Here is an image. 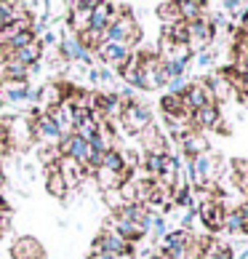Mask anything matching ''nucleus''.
Instances as JSON below:
<instances>
[{"instance_id": "obj_4", "label": "nucleus", "mask_w": 248, "mask_h": 259, "mask_svg": "<svg viewBox=\"0 0 248 259\" xmlns=\"http://www.w3.org/2000/svg\"><path fill=\"white\" fill-rule=\"evenodd\" d=\"M182 102H184V110L192 115L195 110L200 107H208V104H216L214 97H211V89H208V83L200 78V80H192L187 85V91L182 94Z\"/></svg>"}, {"instance_id": "obj_25", "label": "nucleus", "mask_w": 248, "mask_h": 259, "mask_svg": "<svg viewBox=\"0 0 248 259\" xmlns=\"http://www.w3.org/2000/svg\"><path fill=\"white\" fill-rule=\"evenodd\" d=\"M187 243H189V233H184V230H174V233H166V235H163V248H160V251L184 248Z\"/></svg>"}, {"instance_id": "obj_24", "label": "nucleus", "mask_w": 248, "mask_h": 259, "mask_svg": "<svg viewBox=\"0 0 248 259\" xmlns=\"http://www.w3.org/2000/svg\"><path fill=\"white\" fill-rule=\"evenodd\" d=\"M160 110H163L166 118H174V115H189V112L184 110L182 97H171V94H166V97L160 99Z\"/></svg>"}, {"instance_id": "obj_11", "label": "nucleus", "mask_w": 248, "mask_h": 259, "mask_svg": "<svg viewBox=\"0 0 248 259\" xmlns=\"http://www.w3.org/2000/svg\"><path fill=\"white\" fill-rule=\"evenodd\" d=\"M32 99H37V91L30 89L27 83H8V80L0 83V102L16 104V102H32Z\"/></svg>"}, {"instance_id": "obj_27", "label": "nucleus", "mask_w": 248, "mask_h": 259, "mask_svg": "<svg viewBox=\"0 0 248 259\" xmlns=\"http://www.w3.org/2000/svg\"><path fill=\"white\" fill-rule=\"evenodd\" d=\"M158 16H160V22H163V27H171V24L182 22L176 3H158Z\"/></svg>"}, {"instance_id": "obj_31", "label": "nucleus", "mask_w": 248, "mask_h": 259, "mask_svg": "<svg viewBox=\"0 0 248 259\" xmlns=\"http://www.w3.org/2000/svg\"><path fill=\"white\" fill-rule=\"evenodd\" d=\"M150 233H152V238H155V241H158V238H163V235L168 233V227H166V217H163V214H155Z\"/></svg>"}, {"instance_id": "obj_9", "label": "nucleus", "mask_w": 248, "mask_h": 259, "mask_svg": "<svg viewBox=\"0 0 248 259\" xmlns=\"http://www.w3.org/2000/svg\"><path fill=\"white\" fill-rule=\"evenodd\" d=\"M11 259H45V248L37 238L22 235L11 246Z\"/></svg>"}, {"instance_id": "obj_16", "label": "nucleus", "mask_w": 248, "mask_h": 259, "mask_svg": "<svg viewBox=\"0 0 248 259\" xmlns=\"http://www.w3.org/2000/svg\"><path fill=\"white\" fill-rule=\"evenodd\" d=\"M179 142H182L184 158H197V155H203V152H208V142L200 131H187Z\"/></svg>"}, {"instance_id": "obj_2", "label": "nucleus", "mask_w": 248, "mask_h": 259, "mask_svg": "<svg viewBox=\"0 0 248 259\" xmlns=\"http://www.w3.org/2000/svg\"><path fill=\"white\" fill-rule=\"evenodd\" d=\"M91 254H112V256H120V254H133V246L126 243L118 233H112V230H102V233L93 238Z\"/></svg>"}, {"instance_id": "obj_22", "label": "nucleus", "mask_w": 248, "mask_h": 259, "mask_svg": "<svg viewBox=\"0 0 248 259\" xmlns=\"http://www.w3.org/2000/svg\"><path fill=\"white\" fill-rule=\"evenodd\" d=\"M102 168L112 171V174H126V177H131V171L126 168V163H123L120 150H107V152H104V158H102Z\"/></svg>"}, {"instance_id": "obj_14", "label": "nucleus", "mask_w": 248, "mask_h": 259, "mask_svg": "<svg viewBox=\"0 0 248 259\" xmlns=\"http://www.w3.org/2000/svg\"><path fill=\"white\" fill-rule=\"evenodd\" d=\"M139 137H141V142H144V150L147 152H152V155H168V142H166L163 131H160L155 123L147 126L144 131L139 134Z\"/></svg>"}, {"instance_id": "obj_21", "label": "nucleus", "mask_w": 248, "mask_h": 259, "mask_svg": "<svg viewBox=\"0 0 248 259\" xmlns=\"http://www.w3.org/2000/svg\"><path fill=\"white\" fill-rule=\"evenodd\" d=\"M115 217H118V219H123V222L141 225V219L147 217V208H144V206H139V203H123V206L115 211Z\"/></svg>"}, {"instance_id": "obj_26", "label": "nucleus", "mask_w": 248, "mask_h": 259, "mask_svg": "<svg viewBox=\"0 0 248 259\" xmlns=\"http://www.w3.org/2000/svg\"><path fill=\"white\" fill-rule=\"evenodd\" d=\"M35 37H37V35H35L32 30H27V32H19V35H14L11 40H8V43L3 46V51L8 54V59H11V54H16L19 49H24V46H30V43L35 40Z\"/></svg>"}, {"instance_id": "obj_10", "label": "nucleus", "mask_w": 248, "mask_h": 259, "mask_svg": "<svg viewBox=\"0 0 248 259\" xmlns=\"http://www.w3.org/2000/svg\"><path fill=\"white\" fill-rule=\"evenodd\" d=\"M96 56H99L104 64L115 67V70L120 72L123 64H126L128 56H131V49H128V46H120V43H102L99 49H96Z\"/></svg>"}, {"instance_id": "obj_19", "label": "nucleus", "mask_w": 248, "mask_h": 259, "mask_svg": "<svg viewBox=\"0 0 248 259\" xmlns=\"http://www.w3.org/2000/svg\"><path fill=\"white\" fill-rule=\"evenodd\" d=\"M40 56H43V46H40V40L35 37L30 46H24V49H19L16 54H11V59L19 62V64H24V67H32V64L40 62Z\"/></svg>"}, {"instance_id": "obj_20", "label": "nucleus", "mask_w": 248, "mask_h": 259, "mask_svg": "<svg viewBox=\"0 0 248 259\" xmlns=\"http://www.w3.org/2000/svg\"><path fill=\"white\" fill-rule=\"evenodd\" d=\"M179 16H182V22H197V19H203L208 3H200V0H179Z\"/></svg>"}, {"instance_id": "obj_8", "label": "nucleus", "mask_w": 248, "mask_h": 259, "mask_svg": "<svg viewBox=\"0 0 248 259\" xmlns=\"http://www.w3.org/2000/svg\"><path fill=\"white\" fill-rule=\"evenodd\" d=\"M59 51H62V56L64 59H70V62H80V64H85L91 70V54L80 46V40H78V35H72V32H67L62 40H59Z\"/></svg>"}, {"instance_id": "obj_32", "label": "nucleus", "mask_w": 248, "mask_h": 259, "mask_svg": "<svg viewBox=\"0 0 248 259\" xmlns=\"http://www.w3.org/2000/svg\"><path fill=\"white\" fill-rule=\"evenodd\" d=\"M104 200H107V206H110L112 211H118V208L123 206V198H120L118 190H104Z\"/></svg>"}, {"instance_id": "obj_30", "label": "nucleus", "mask_w": 248, "mask_h": 259, "mask_svg": "<svg viewBox=\"0 0 248 259\" xmlns=\"http://www.w3.org/2000/svg\"><path fill=\"white\" fill-rule=\"evenodd\" d=\"M14 22V3H3L0 0V32Z\"/></svg>"}, {"instance_id": "obj_5", "label": "nucleus", "mask_w": 248, "mask_h": 259, "mask_svg": "<svg viewBox=\"0 0 248 259\" xmlns=\"http://www.w3.org/2000/svg\"><path fill=\"white\" fill-rule=\"evenodd\" d=\"M224 211L227 206H222L219 200H203V203H197V214H200V222H203L211 233L216 230H224Z\"/></svg>"}, {"instance_id": "obj_29", "label": "nucleus", "mask_w": 248, "mask_h": 259, "mask_svg": "<svg viewBox=\"0 0 248 259\" xmlns=\"http://www.w3.org/2000/svg\"><path fill=\"white\" fill-rule=\"evenodd\" d=\"M187 85H189L187 75H182V78H174V80H168V83H166V89H168V94H171V97H182V94L187 91Z\"/></svg>"}, {"instance_id": "obj_3", "label": "nucleus", "mask_w": 248, "mask_h": 259, "mask_svg": "<svg viewBox=\"0 0 248 259\" xmlns=\"http://www.w3.org/2000/svg\"><path fill=\"white\" fill-rule=\"evenodd\" d=\"M187 32H189L187 49L192 51V56L200 54V51H208V46H211L214 35H216V30L211 27V22H208V19H197V22H189V24H187Z\"/></svg>"}, {"instance_id": "obj_7", "label": "nucleus", "mask_w": 248, "mask_h": 259, "mask_svg": "<svg viewBox=\"0 0 248 259\" xmlns=\"http://www.w3.org/2000/svg\"><path fill=\"white\" fill-rule=\"evenodd\" d=\"M56 150H59V155L62 158H72L75 163H85V158H88V145L80 139V137H75V134H64V137L59 139V145H56Z\"/></svg>"}, {"instance_id": "obj_23", "label": "nucleus", "mask_w": 248, "mask_h": 259, "mask_svg": "<svg viewBox=\"0 0 248 259\" xmlns=\"http://www.w3.org/2000/svg\"><path fill=\"white\" fill-rule=\"evenodd\" d=\"M3 78H6L8 83H27V78H30V70H27L24 64L8 59V62L3 64Z\"/></svg>"}, {"instance_id": "obj_13", "label": "nucleus", "mask_w": 248, "mask_h": 259, "mask_svg": "<svg viewBox=\"0 0 248 259\" xmlns=\"http://www.w3.org/2000/svg\"><path fill=\"white\" fill-rule=\"evenodd\" d=\"M203 80L208 83V89H211V97H214V102H230V99H237V97H240V94H237V91L232 89L230 80H227L222 72L206 75Z\"/></svg>"}, {"instance_id": "obj_6", "label": "nucleus", "mask_w": 248, "mask_h": 259, "mask_svg": "<svg viewBox=\"0 0 248 259\" xmlns=\"http://www.w3.org/2000/svg\"><path fill=\"white\" fill-rule=\"evenodd\" d=\"M189 126H192V131H219V126H222V112H219L216 104H208V107H200L195 110L192 115H189Z\"/></svg>"}, {"instance_id": "obj_33", "label": "nucleus", "mask_w": 248, "mask_h": 259, "mask_svg": "<svg viewBox=\"0 0 248 259\" xmlns=\"http://www.w3.org/2000/svg\"><path fill=\"white\" fill-rule=\"evenodd\" d=\"M195 62H197V67H203V70H208L216 59H214V54L211 51H200V54H195Z\"/></svg>"}, {"instance_id": "obj_34", "label": "nucleus", "mask_w": 248, "mask_h": 259, "mask_svg": "<svg viewBox=\"0 0 248 259\" xmlns=\"http://www.w3.org/2000/svg\"><path fill=\"white\" fill-rule=\"evenodd\" d=\"M6 222H11V211H8V206L3 203V198H0V233L6 230Z\"/></svg>"}, {"instance_id": "obj_1", "label": "nucleus", "mask_w": 248, "mask_h": 259, "mask_svg": "<svg viewBox=\"0 0 248 259\" xmlns=\"http://www.w3.org/2000/svg\"><path fill=\"white\" fill-rule=\"evenodd\" d=\"M118 120L123 123V128H126L128 134H141L147 126H152V112H150L147 104L131 102V104H126V107H123V112H120Z\"/></svg>"}, {"instance_id": "obj_17", "label": "nucleus", "mask_w": 248, "mask_h": 259, "mask_svg": "<svg viewBox=\"0 0 248 259\" xmlns=\"http://www.w3.org/2000/svg\"><path fill=\"white\" fill-rule=\"evenodd\" d=\"M37 102H43L48 110H56L59 104H64V85L62 83H48L43 89H37Z\"/></svg>"}, {"instance_id": "obj_12", "label": "nucleus", "mask_w": 248, "mask_h": 259, "mask_svg": "<svg viewBox=\"0 0 248 259\" xmlns=\"http://www.w3.org/2000/svg\"><path fill=\"white\" fill-rule=\"evenodd\" d=\"M91 0H85V3H70V27H72V35H83L88 30L91 24V11H93Z\"/></svg>"}, {"instance_id": "obj_28", "label": "nucleus", "mask_w": 248, "mask_h": 259, "mask_svg": "<svg viewBox=\"0 0 248 259\" xmlns=\"http://www.w3.org/2000/svg\"><path fill=\"white\" fill-rule=\"evenodd\" d=\"M224 230L227 233H243V219L237 208H227L224 211Z\"/></svg>"}, {"instance_id": "obj_36", "label": "nucleus", "mask_w": 248, "mask_h": 259, "mask_svg": "<svg viewBox=\"0 0 248 259\" xmlns=\"http://www.w3.org/2000/svg\"><path fill=\"white\" fill-rule=\"evenodd\" d=\"M245 40H248V37H245Z\"/></svg>"}, {"instance_id": "obj_15", "label": "nucleus", "mask_w": 248, "mask_h": 259, "mask_svg": "<svg viewBox=\"0 0 248 259\" xmlns=\"http://www.w3.org/2000/svg\"><path fill=\"white\" fill-rule=\"evenodd\" d=\"M112 19H115V14H112V3H96V6H93V11H91L88 30L104 35V30L112 24Z\"/></svg>"}, {"instance_id": "obj_18", "label": "nucleus", "mask_w": 248, "mask_h": 259, "mask_svg": "<svg viewBox=\"0 0 248 259\" xmlns=\"http://www.w3.org/2000/svg\"><path fill=\"white\" fill-rule=\"evenodd\" d=\"M45 190H48V193H51L54 198H59V200H62V198H67V193H70V190H67V182L62 179L59 168H56V163L45 168Z\"/></svg>"}, {"instance_id": "obj_35", "label": "nucleus", "mask_w": 248, "mask_h": 259, "mask_svg": "<svg viewBox=\"0 0 248 259\" xmlns=\"http://www.w3.org/2000/svg\"><path fill=\"white\" fill-rule=\"evenodd\" d=\"M85 259H115V256H112V254H88Z\"/></svg>"}]
</instances>
